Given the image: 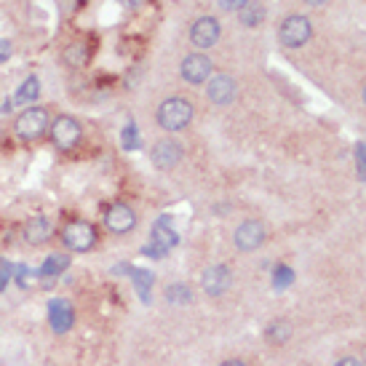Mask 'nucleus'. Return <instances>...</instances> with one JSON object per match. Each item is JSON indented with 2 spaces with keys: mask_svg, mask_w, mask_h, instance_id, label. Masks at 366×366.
Masks as SVG:
<instances>
[{
  "mask_svg": "<svg viewBox=\"0 0 366 366\" xmlns=\"http://www.w3.org/2000/svg\"><path fill=\"white\" fill-rule=\"evenodd\" d=\"M193 115H195L193 102L185 99V97H168L158 104L156 121L163 131H182L193 123Z\"/></svg>",
  "mask_w": 366,
  "mask_h": 366,
  "instance_id": "1",
  "label": "nucleus"
},
{
  "mask_svg": "<svg viewBox=\"0 0 366 366\" xmlns=\"http://www.w3.org/2000/svg\"><path fill=\"white\" fill-rule=\"evenodd\" d=\"M59 241H62V246H65L67 252L86 254V252H91V249L97 246L99 233H97V227H94L89 220H70V222L62 225Z\"/></svg>",
  "mask_w": 366,
  "mask_h": 366,
  "instance_id": "2",
  "label": "nucleus"
},
{
  "mask_svg": "<svg viewBox=\"0 0 366 366\" xmlns=\"http://www.w3.org/2000/svg\"><path fill=\"white\" fill-rule=\"evenodd\" d=\"M48 126H51L48 110L41 107V104H30V107H24V110L16 115L14 134H16V139H22V142H35V139H41L43 134H48Z\"/></svg>",
  "mask_w": 366,
  "mask_h": 366,
  "instance_id": "3",
  "label": "nucleus"
},
{
  "mask_svg": "<svg viewBox=\"0 0 366 366\" xmlns=\"http://www.w3.org/2000/svg\"><path fill=\"white\" fill-rule=\"evenodd\" d=\"M48 136H51V142H54L56 150H75L83 139V126H80L78 118H72V115H59L51 121L48 126Z\"/></svg>",
  "mask_w": 366,
  "mask_h": 366,
  "instance_id": "4",
  "label": "nucleus"
},
{
  "mask_svg": "<svg viewBox=\"0 0 366 366\" xmlns=\"http://www.w3.org/2000/svg\"><path fill=\"white\" fill-rule=\"evenodd\" d=\"M311 38H313L311 19L302 16V14H291L278 27V41H281V45H286V48H302Z\"/></svg>",
  "mask_w": 366,
  "mask_h": 366,
  "instance_id": "5",
  "label": "nucleus"
},
{
  "mask_svg": "<svg viewBox=\"0 0 366 366\" xmlns=\"http://www.w3.org/2000/svg\"><path fill=\"white\" fill-rule=\"evenodd\" d=\"M211 72H214V62L206 54H188L179 65V75L190 86H200L209 83Z\"/></svg>",
  "mask_w": 366,
  "mask_h": 366,
  "instance_id": "6",
  "label": "nucleus"
},
{
  "mask_svg": "<svg viewBox=\"0 0 366 366\" xmlns=\"http://www.w3.org/2000/svg\"><path fill=\"white\" fill-rule=\"evenodd\" d=\"M220 35H222V24H220L217 16H198L195 22L190 24V41H193V45L203 48V51L217 43Z\"/></svg>",
  "mask_w": 366,
  "mask_h": 366,
  "instance_id": "7",
  "label": "nucleus"
},
{
  "mask_svg": "<svg viewBox=\"0 0 366 366\" xmlns=\"http://www.w3.org/2000/svg\"><path fill=\"white\" fill-rule=\"evenodd\" d=\"M104 227L112 235H126L136 227V211L129 203H112L110 209L104 211Z\"/></svg>",
  "mask_w": 366,
  "mask_h": 366,
  "instance_id": "8",
  "label": "nucleus"
},
{
  "mask_svg": "<svg viewBox=\"0 0 366 366\" xmlns=\"http://www.w3.org/2000/svg\"><path fill=\"white\" fill-rule=\"evenodd\" d=\"M185 158V147L177 142V139H161L150 147V161H153V166L161 168V171H168V168H174Z\"/></svg>",
  "mask_w": 366,
  "mask_h": 366,
  "instance_id": "9",
  "label": "nucleus"
},
{
  "mask_svg": "<svg viewBox=\"0 0 366 366\" xmlns=\"http://www.w3.org/2000/svg\"><path fill=\"white\" fill-rule=\"evenodd\" d=\"M265 238H267L265 225L259 222V220H246V222H241L235 227L233 244L241 252H254V249H259V246L265 244Z\"/></svg>",
  "mask_w": 366,
  "mask_h": 366,
  "instance_id": "10",
  "label": "nucleus"
},
{
  "mask_svg": "<svg viewBox=\"0 0 366 366\" xmlns=\"http://www.w3.org/2000/svg\"><path fill=\"white\" fill-rule=\"evenodd\" d=\"M200 286H203V291H206L209 297H222L225 291L233 286V273H230V267H225V265L206 267L203 276H200Z\"/></svg>",
  "mask_w": 366,
  "mask_h": 366,
  "instance_id": "11",
  "label": "nucleus"
},
{
  "mask_svg": "<svg viewBox=\"0 0 366 366\" xmlns=\"http://www.w3.org/2000/svg\"><path fill=\"white\" fill-rule=\"evenodd\" d=\"M206 97L214 104H230L238 97V83H235V78L220 72V75L209 78V83H206Z\"/></svg>",
  "mask_w": 366,
  "mask_h": 366,
  "instance_id": "12",
  "label": "nucleus"
},
{
  "mask_svg": "<svg viewBox=\"0 0 366 366\" xmlns=\"http://www.w3.org/2000/svg\"><path fill=\"white\" fill-rule=\"evenodd\" d=\"M24 241L27 246H43L48 244V238L54 235V222H51V217H45V214H35L30 217L27 222H24Z\"/></svg>",
  "mask_w": 366,
  "mask_h": 366,
  "instance_id": "13",
  "label": "nucleus"
},
{
  "mask_svg": "<svg viewBox=\"0 0 366 366\" xmlns=\"http://www.w3.org/2000/svg\"><path fill=\"white\" fill-rule=\"evenodd\" d=\"M48 321L56 334H67L75 326V311L67 300H51L48 302Z\"/></svg>",
  "mask_w": 366,
  "mask_h": 366,
  "instance_id": "14",
  "label": "nucleus"
},
{
  "mask_svg": "<svg viewBox=\"0 0 366 366\" xmlns=\"http://www.w3.org/2000/svg\"><path fill=\"white\" fill-rule=\"evenodd\" d=\"M38 97H41V78H38V75H30V78H24L22 83H19V89H16V94H14L11 104L22 107V104L35 102Z\"/></svg>",
  "mask_w": 366,
  "mask_h": 366,
  "instance_id": "15",
  "label": "nucleus"
},
{
  "mask_svg": "<svg viewBox=\"0 0 366 366\" xmlns=\"http://www.w3.org/2000/svg\"><path fill=\"white\" fill-rule=\"evenodd\" d=\"M62 59H65V65L70 67V70H80V67H86V62H89V48H86V43L67 45Z\"/></svg>",
  "mask_w": 366,
  "mask_h": 366,
  "instance_id": "16",
  "label": "nucleus"
},
{
  "mask_svg": "<svg viewBox=\"0 0 366 366\" xmlns=\"http://www.w3.org/2000/svg\"><path fill=\"white\" fill-rule=\"evenodd\" d=\"M238 19H241L244 27H257V24H262V19H265V6L257 3V0H249L244 9L238 11Z\"/></svg>",
  "mask_w": 366,
  "mask_h": 366,
  "instance_id": "17",
  "label": "nucleus"
},
{
  "mask_svg": "<svg viewBox=\"0 0 366 366\" xmlns=\"http://www.w3.org/2000/svg\"><path fill=\"white\" fill-rule=\"evenodd\" d=\"M67 267H70V257L67 254H51L48 259H43V265H41V276L56 278V276H62Z\"/></svg>",
  "mask_w": 366,
  "mask_h": 366,
  "instance_id": "18",
  "label": "nucleus"
},
{
  "mask_svg": "<svg viewBox=\"0 0 366 366\" xmlns=\"http://www.w3.org/2000/svg\"><path fill=\"white\" fill-rule=\"evenodd\" d=\"M265 337H267V343H273V345H284L291 337V326H289V321H273L270 326H267V332H265Z\"/></svg>",
  "mask_w": 366,
  "mask_h": 366,
  "instance_id": "19",
  "label": "nucleus"
},
{
  "mask_svg": "<svg viewBox=\"0 0 366 366\" xmlns=\"http://www.w3.org/2000/svg\"><path fill=\"white\" fill-rule=\"evenodd\" d=\"M166 300L174 302V305H188L193 300V294H190V289L185 284H174V286L166 289Z\"/></svg>",
  "mask_w": 366,
  "mask_h": 366,
  "instance_id": "20",
  "label": "nucleus"
},
{
  "mask_svg": "<svg viewBox=\"0 0 366 366\" xmlns=\"http://www.w3.org/2000/svg\"><path fill=\"white\" fill-rule=\"evenodd\" d=\"M131 276L136 278L134 284H136V289H139V294H142L144 302H150V294H147V286H153V276L147 273V270H131Z\"/></svg>",
  "mask_w": 366,
  "mask_h": 366,
  "instance_id": "21",
  "label": "nucleus"
},
{
  "mask_svg": "<svg viewBox=\"0 0 366 366\" xmlns=\"http://www.w3.org/2000/svg\"><path fill=\"white\" fill-rule=\"evenodd\" d=\"M291 278H294V273H291V270H289V267H276V289L281 286H289V284H291Z\"/></svg>",
  "mask_w": 366,
  "mask_h": 366,
  "instance_id": "22",
  "label": "nucleus"
},
{
  "mask_svg": "<svg viewBox=\"0 0 366 366\" xmlns=\"http://www.w3.org/2000/svg\"><path fill=\"white\" fill-rule=\"evenodd\" d=\"M355 153H358V177L364 179L366 182V144H358V147H355Z\"/></svg>",
  "mask_w": 366,
  "mask_h": 366,
  "instance_id": "23",
  "label": "nucleus"
},
{
  "mask_svg": "<svg viewBox=\"0 0 366 366\" xmlns=\"http://www.w3.org/2000/svg\"><path fill=\"white\" fill-rule=\"evenodd\" d=\"M246 3H249V0H220V9H222V11H241V9H244Z\"/></svg>",
  "mask_w": 366,
  "mask_h": 366,
  "instance_id": "24",
  "label": "nucleus"
},
{
  "mask_svg": "<svg viewBox=\"0 0 366 366\" xmlns=\"http://www.w3.org/2000/svg\"><path fill=\"white\" fill-rule=\"evenodd\" d=\"M14 54V45L11 41H6V38H0V62H9Z\"/></svg>",
  "mask_w": 366,
  "mask_h": 366,
  "instance_id": "25",
  "label": "nucleus"
},
{
  "mask_svg": "<svg viewBox=\"0 0 366 366\" xmlns=\"http://www.w3.org/2000/svg\"><path fill=\"white\" fill-rule=\"evenodd\" d=\"M136 129L134 126H126V134H123V147H136Z\"/></svg>",
  "mask_w": 366,
  "mask_h": 366,
  "instance_id": "26",
  "label": "nucleus"
},
{
  "mask_svg": "<svg viewBox=\"0 0 366 366\" xmlns=\"http://www.w3.org/2000/svg\"><path fill=\"white\" fill-rule=\"evenodd\" d=\"M9 262H0V291H3V286H6V281H9Z\"/></svg>",
  "mask_w": 366,
  "mask_h": 366,
  "instance_id": "27",
  "label": "nucleus"
},
{
  "mask_svg": "<svg viewBox=\"0 0 366 366\" xmlns=\"http://www.w3.org/2000/svg\"><path fill=\"white\" fill-rule=\"evenodd\" d=\"M334 366H364L361 364V358H353V355H348V358H340Z\"/></svg>",
  "mask_w": 366,
  "mask_h": 366,
  "instance_id": "28",
  "label": "nucleus"
},
{
  "mask_svg": "<svg viewBox=\"0 0 366 366\" xmlns=\"http://www.w3.org/2000/svg\"><path fill=\"white\" fill-rule=\"evenodd\" d=\"M118 3H121V6H126V9H139L144 0H118Z\"/></svg>",
  "mask_w": 366,
  "mask_h": 366,
  "instance_id": "29",
  "label": "nucleus"
},
{
  "mask_svg": "<svg viewBox=\"0 0 366 366\" xmlns=\"http://www.w3.org/2000/svg\"><path fill=\"white\" fill-rule=\"evenodd\" d=\"M220 366H246V364L241 361V358H230V361H222Z\"/></svg>",
  "mask_w": 366,
  "mask_h": 366,
  "instance_id": "30",
  "label": "nucleus"
},
{
  "mask_svg": "<svg viewBox=\"0 0 366 366\" xmlns=\"http://www.w3.org/2000/svg\"><path fill=\"white\" fill-rule=\"evenodd\" d=\"M308 6H323V3H329V0H305Z\"/></svg>",
  "mask_w": 366,
  "mask_h": 366,
  "instance_id": "31",
  "label": "nucleus"
},
{
  "mask_svg": "<svg viewBox=\"0 0 366 366\" xmlns=\"http://www.w3.org/2000/svg\"><path fill=\"white\" fill-rule=\"evenodd\" d=\"M361 364H364V366H366V348H364V358H361Z\"/></svg>",
  "mask_w": 366,
  "mask_h": 366,
  "instance_id": "32",
  "label": "nucleus"
},
{
  "mask_svg": "<svg viewBox=\"0 0 366 366\" xmlns=\"http://www.w3.org/2000/svg\"><path fill=\"white\" fill-rule=\"evenodd\" d=\"M364 104H366V86H364Z\"/></svg>",
  "mask_w": 366,
  "mask_h": 366,
  "instance_id": "33",
  "label": "nucleus"
}]
</instances>
